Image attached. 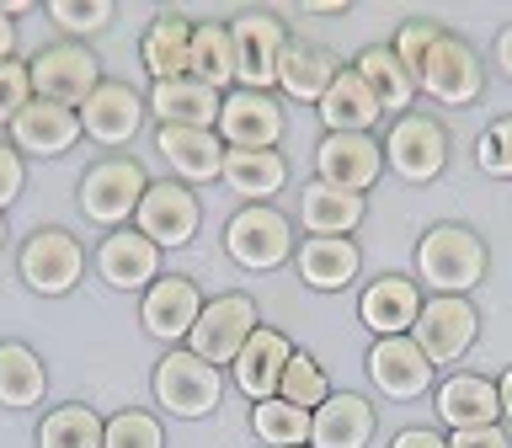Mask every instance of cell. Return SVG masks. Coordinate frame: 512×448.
I'll use <instances>...</instances> for the list:
<instances>
[{
	"instance_id": "4316f807",
	"label": "cell",
	"mask_w": 512,
	"mask_h": 448,
	"mask_svg": "<svg viewBox=\"0 0 512 448\" xmlns=\"http://www.w3.org/2000/svg\"><path fill=\"white\" fill-rule=\"evenodd\" d=\"M336 75H342V59H336L326 43H310V38L283 43V59H278V91L283 96H294V102H320Z\"/></svg>"
},
{
	"instance_id": "c3c4849f",
	"label": "cell",
	"mask_w": 512,
	"mask_h": 448,
	"mask_svg": "<svg viewBox=\"0 0 512 448\" xmlns=\"http://www.w3.org/2000/svg\"><path fill=\"white\" fill-rule=\"evenodd\" d=\"M310 16H347V0H304Z\"/></svg>"
},
{
	"instance_id": "bcb514c9",
	"label": "cell",
	"mask_w": 512,
	"mask_h": 448,
	"mask_svg": "<svg viewBox=\"0 0 512 448\" xmlns=\"http://www.w3.org/2000/svg\"><path fill=\"white\" fill-rule=\"evenodd\" d=\"M16 59V16L0 11V64H11Z\"/></svg>"
},
{
	"instance_id": "7a4b0ae2",
	"label": "cell",
	"mask_w": 512,
	"mask_h": 448,
	"mask_svg": "<svg viewBox=\"0 0 512 448\" xmlns=\"http://www.w3.org/2000/svg\"><path fill=\"white\" fill-rule=\"evenodd\" d=\"M144 187H150V176H144L139 160L102 155L96 166H86L75 198H80V214H86L91 224H102V230H123V224H134V208L144 198Z\"/></svg>"
},
{
	"instance_id": "1f68e13d",
	"label": "cell",
	"mask_w": 512,
	"mask_h": 448,
	"mask_svg": "<svg viewBox=\"0 0 512 448\" xmlns=\"http://www.w3.org/2000/svg\"><path fill=\"white\" fill-rule=\"evenodd\" d=\"M352 70L368 80V91L379 96V107H384V112H395V118H400V112H411V107H416V96H422V91H416V80L400 70V59H395V48H390V43H368Z\"/></svg>"
},
{
	"instance_id": "60d3db41",
	"label": "cell",
	"mask_w": 512,
	"mask_h": 448,
	"mask_svg": "<svg viewBox=\"0 0 512 448\" xmlns=\"http://www.w3.org/2000/svg\"><path fill=\"white\" fill-rule=\"evenodd\" d=\"M475 160L486 176H496V182H512V112L486 123V134L475 144Z\"/></svg>"
},
{
	"instance_id": "cb8c5ba5",
	"label": "cell",
	"mask_w": 512,
	"mask_h": 448,
	"mask_svg": "<svg viewBox=\"0 0 512 448\" xmlns=\"http://www.w3.org/2000/svg\"><path fill=\"white\" fill-rule=\"evenodd\" d=\"M155 150L160 160L171 166L176 182H214L224 171V139L214 128H160L155 134Z\"/></svg>"
},
{
	"instance_id": "30bf717a",
	"label": "cell",
	"mask_w": 512,
	"mask_h": 448,
	"mask_svg": "<svg viewBox=\"0 0 512 448\" xmlns=\"http://www.w3.org/2000/svg\"><path fill=\"white\" fill-rule=\"evenodd\" d=\"M230 43H235V86L240 91L278 86V59L288 43V27L278 11H240L230 22Z\"/></svg>"
},
{
	"instance_id": "9a60e30c",
	"label": "cell",
	"mask_w": 512,
	"mask_h": 448,
	"mask_svg": "<svg viewBox=\"0 0 512 448\" xmlns=\"http://www.w3.org/2000/svg\"><path fill=\"white\" fill-rule=\"evenodd\" d=\"M315 171H320V182L363 198L384 176V144L374 134H326L315 144Z\"/></svg>"
},
{
	"instance_id": "7402d4cb",
	"label": "cell",
	"mask_w": 512,
	"mask_h": 448,
	"mask_svg": "<svg viewBox=\"0 0 512 448\" xmlns=\"http://www.w3.org/2000/svg\"><path fill=\"white\" fill-rule=\"evenodd\" d=\"M374 427H379L374 400H363L352 390H342V395L331 390L326 406L310 411V448H368Z\"/></svg>"
},
{
	"instance_id": "5bb4252c",
	"label": "cell",
	"mask_w": 512,
	"mask_h": 448,
	"mask_svg": "<svg viewBox=\"0 0 512 448\" xmlns=\"http://www.w3.org/2000/svg\"><path fill=\"white\" fill-rule=\"evenodd\" d=\"M363 368H368V379H374V390L384 400H422L432 390V374H438L411 336H379V342L368 347Z\"/></svg>"
},
{
	"instance_id": "8d00e7d4",
	"label": "cell",
	"mask_w": 512,
	"mask_h": 448,
	"mask_svg": "<svg viewBox=\"0 0 512 448\" xmlns=\"http://www.w3.org/2000/svg\"><path fill=\"white\" fill-rule=\"evenodd\" d=\"M278 400H288V406H299V411L326 406V400H331L326 368H320L310 352H299V347H294V358H288V368H283V384H278Z\"/></svg>"
},
{
	"instance_id": "ee69618b",
	"label": "cell",
	"mask_w": 512,
	"mask_h": 448,
	"mask_svg": "<svg viewBox=\"0 0 512 448\" xmlns=\"http://www.w3.org/2000/svg\"><path fill=\"white\" fill-rule=\"evenodd\" d=\"M448 448H512L507 427L491 422V427H464V432H448Z\"/></svg>"
},
{
	"instance_id": "5b68a950",
	"label": "cell",
	"mask_w": 512,
	"mask_h": 448,
	"mask_svg": "<svg viewBox=\"0 0 512 448\" xmlns=\"http://www.w3.org/2000/svg\"><path fill=\"white\" fill-rule=\"evenodd\" d=\"M150 390H155V400H160V411H171V416H187V422H198V416L219 411L224 379H219V368H214V363H203V358H198V352L171 347L166 358L155 363Z\"/></svg>"
},
{
	"instance_id": "7c38bea8",
	"label": "cell",
	"mask_w": 512,
	"mask_h": 448,
	"mask_svg": "<svg viewBox=\"0 0 512 448\" xmlns=\"http://www.w3.org/2000/svg\"><path fill=\"white\" fill-rule=\"evenodd\" d=\"M198 224H203V208H198V198H192V187H182L176 176L150 182L144 198H139V208H134V230L150 240V246H160V251L187 246V240L198 235Z\"/></svg>"
},
{
	"instance_id": "4fadbf2b",
	"label": "cell",
	"mask_w": 512,
	"mask_h": 448,
	"mask_svg": "<svg viewBox=\"0 0 512 448\" xmlns=\"http://www.w3.org/2000/svg\"><path fill=\"white\" fill-rule=\"evenodd\" d=\"M224 150H278L283 139V107L272 91H230L219 102V128Z\"/></svg>"
},
{
	"instance_id": "3957f363",
	"label": "cell",
	"mask_w": 512,
	"mask_h": 448,
	"mask_svg": "<svg viewBox=\"0 0 512 448\" xmlns=\"http://www.w3.org/2000/svg\"><path fill=\"white\" fill-rule=\"evenodd\" d=\"M224 251L246 272H272L294 256V219L272 203H246L224 224Z\"/></svg>"
},
{
	"instance_id": "52a82bcc",
	"label": "cell",
	"mask_w": 512,
	"mask_h": 448,
	"mask_svg": "<svg viewBox=\"0 0 512 448\" xmlns=\"http://www.w3.org/2000/svg\"><path fill=\"white\" fill-rule=\"evenodd\" d=\"M16 272H22V283L32 288V294L64 299L80 278H86V251H80V240H75L70 230H59V224H43V230H32V235L22 240Z\"/></svg>"
},
{
	"instance_id": "8fae6325",
	"label": "cell",
	"mask_w": 512,
	"mask_h": 448,
	"mask_svg": "<svg viewBox=\"0 0 512 448\" xmlns=\"http://www.w3.org/2000/svg\"><path fill=\"white\" fill-rule=\"evenodd\" d=\"M262 326V315H256V299L251 294H219V299H203V315L198 326L187 331V352H198L203 363H235L240 347L251 342V331Z\"/></svg>"
},
{
	"instance_id": "7bdbcfd3",
	"label": "cell",
	"mask_w": 512,
	"mask_h": 448,
	"mask_svg": "<svg viewBox=\"0 0 512 448\" xmlns=\"http://www.w3.org/2000/svg\"><path fill=\"white\" fill-rule=\"evenodd\" d=\"M22 182H27V166H22V155H16V144L0 139V214L22 198Z\"/></svg>"
},
{
	"instance_id": "83f0119b",
	"label": "cell",
	"mask_w": 512,
	"mask_h": 448,
	"mask_svg": "<svg viewBox=\"0 0 512 448\" xmlns=\"http://www.w3.org/2000/svg\"><path fill=\"white\" fill-rule=\"evenodd\" d=\"M219 102L224 96L214 86L182 75V80H160V86H150V102L144 107L160 118V128H214L219 123Z\"/></svg>"
},
{
	"instance_id": "484cf974",
	"label": "cell",
	"mask_w": 512,
	"mask_h": 448,
	"mask_svg": "<svg viewBox=\"0 0 512 448\" xmlns=\"http://www.w3.org/2000/svg\"><path fill=\"white\" fill-rule=\"evenodd\" d=\"M315 112L326 123V134H374V123L384 118L379 96L368 91V80L352 64H342V75L331 80V91L315 102Z\"/></svg>"
},
{
	"instance_id": "ba28073f",
	"label": "cell",
	"mask_w": 512,
	"mask_h": 448,
	"mask_svg": "<svg viewBox=\"0 0 512 448\" xmlns=\"http://www.w3.org/2000/svg\"><path fill=\"white\" fill-rule=\"evenodd\" d=\"M475 336H480V310H475V299H459V294L422 299V315H416V326H411V342L427 352L432 368L459 363L464 352L475 347Z\"/></svg>"
},
{
	"instance_id": "603a6c76",
	"label": "cell",
	"mask_w": 512,
	"mask_h": 448,
	"mask_svg": "<svg viewBox=\"0 0 512 448\" xmlns=\"http://www.w3.org/2000/svg\"><path fill=\"white\" fill-rule=\"evenodd\" d=\"M432 406H438L448 432L502 422V395H496V379L486 374H448L438 384V395H432Z\"/></svg>"
},
{
	"instance_id": "f907efd6",
	"label": "cell",
	"mask_w": 512,
	"mask_h": 448,
	"mask_svg": "<svg viewBox=\"0 0 512 448\" xmlns=\"http://www.w3.org/2000/svg\"><path fill=\"white\" fill-rule=\"evenodd\" d=\"M0 246H6V214H0Z\"/></svg>"
},
{
	"instance_id": "836d02e7",
	"label": "cell",
	"mask_w": 512,
	"mask_h": 448,
	"mask_svg": "<svg viewBox=\"0 0 512 448\" xmlns=\"http://www.w3.org/2000/svg\"><path fill=\"white\" fill-rule=\"evenodd\" d=\"M187 75L203 80V86H235V43H230V27L219 22H192V54H187Z\"/></svg>"
},
{
	"instance_id": "8992f818",
	"label": "cell",
	"mask_w": 512,
	"mask_h": 448,
	"mask_svg": "<svg viewBox=\"0 0 512 448\" xmlns=\"http://www.w3.org/2000/svg\"><path fill=\"white\" fill-rule=\"evenodd\" d=\"M384 166H390L400 182H438L443 166H448V128L432 118V112L411 107L400 112L384 134Z\"/></svg>"
},
{
	"instance_id": "ab89813d",
	"label": "cell",
	"mask_w": 512,
	"mask_h": 448,
	"mask_svg": "<svg viewBox=\"0 0 512 448\" xmlns=\"http://www.w3.org/2000/svg\"><path fill=\"white\" fill-rule=\"evenodd\" d=\"M438 38H443V27H438V22H427V16H411V22H400V27H395L390 48H395L400 70H406L411 80L422 75V64H427V54H432V43H438Z\"/></svg>"
},
{
	"instance_id": "681fc988",
	"label": "cell",
	"mask_w": 512,
	"mask_h": 448,
	"mask_svg": "<svg viewBox=\"0 0 512 448\" xmlns=\"http://www.w3.org/2000/svg\"><path fill=\"white\" fill-rule=\"evenodd\" d=\"M496 395H502V416H507V422H512V368H507L502 379H496Z\"/></svg>"
},
{
	"instance_id": "ffe728a7",
	"label": "cell",
	"mask_w": 512,
	"mask_h": 448,
	"mask_svg": "<svg viewBox=\"0 0 512 448\" xmlns=\"http://www.w3.org/2000/svg\"><path fill=\"white\" fill-rule=\"evenodd\" d=\"M416 315H422V283L400 278V272L374 278L363 288V299H358V320L374 336H411Z\"/></svg>"
},
{
	"instance_id": "2e32d148",
	"label": "cell",
	"mask_w": 512,
	"mask_h": 448,
	"mask_svg": "<svg viewBox=\"0 0 512 448\" xmlns=\"http://www.w3.org/2000/svg\"><path fill=\"white\" fill-rule=\"evenodd\" d=\"M198 315H203V294L192 278H182V272H160L139 299V320L155 342H187V331L198 326Z\"/></svg>"
},
{
	"instance_id": "e575fe53",
	"label": "cell",
	"mask_w": 512,
	"mask_h": 448,
	"mask_svg": "<svg viewBox=\"0 0 512 448\" xmlns=\"http://www.w3.org/2000/svg\"><path fill=\"white\" fill-rule=\"evenodd\" d=\"M251 432L267 448H310V411L288 406V400H256L251 406Z\"/></svg>"
},
{
	"instance_id": "ac0fdd59",
	"label": "cell",
	"mask_w": 512,
	"mask_h": 448,
	"mask_svg": "<svg viewBox=\"0 0 512 448\" xmlns=\"http://www.w3.org/2000/svg\"><path fill=\"white\" fill-rule=\"evenodd\" d=\"M75 139H80V112L70 107H59V102H32L11 118V144H16V155H38V160H54L64 150H75Z\"/></svg>"
},
{
	"instance_id": "f546056e",
	"label": "cell",
	"mask_w": 512,
	"mask_h": 448,
	"mask_svg": "<svg viewBox=\"0 0 512 448\" xmlns=\"http://www.w3.org/2000/svg\"><path fill=\"white\" fill-rule=\"evenodd\" d=\"M219 182L246 203H267L288 187V160L278 150H224Z\"/></svg>"
},
{
	"instance_id": "f6af8a7d",
	"label": "cell",
	"mask_w": 512,
	"mask_h": 448,
	"mask_svg": "<svg viewBox=\"0 0 512 448\" xmlns=\"http://www.w3.org/2000/svg\"><path fill=\"white\" fill-rule=\"evenodd\" d=\"M390 448H448V438L432 432V427H406V432H395Z\"/></svg>"
},
{
	"instance_id": "d590c367",
	"label": "cell",
	"mask_w": 512,
	"mask_h": 448,
	"mask_svg": "<svg viewBox=\"0 0 512 448\" xmlns=\"http://www.w3.org/2000/svg\"><path fill=\"white\" fill-rule=\"evenodd\" d=\"M102 416H96L91 406H80V400H70V406L48 411L43 427H38V448H102Z\"/></svg>"
},
{
	"instance_id": "7dc6e473",
	"label": "cell",
	"mask_w": 512,
	"mask_h": 448,
	"mask_svg": "<svg viewBox=\"0 0 512 448\" xmlns=\"http://www.w3.org/2000/svg\"><path fill=\"white\" fill-rule=\"evenodd\" d=\"M496 70H502V75L512 80V27L496 32Z\"/></svg>"
},
{
	"instance_id": "44dd1931",
	"label": "cell",
	"mask_w": 512,
	"mask_h": 448,
	"mask_svg": "<svg viewBox=\"0 0 512 448\" xmlns=\"http://www.w3.org/2000/svg\"><path fill=\"white\" fill-rule=\"evenodd\" d=\"M288 358H294V342H288L283 331H272V326H256L251 342L240 347V358L230 363L240 395H246L251 406H256V400H272V395H278V384H283Z\"/></svg>"
},
{
	"instance_id": "f1b7e54d",
	"label": "cell",
	"mask_w": 512,
	"mask_h": 448,
	"mask_svg": "<svg viewBox=\"0 0 512 448\" xmlns=\"http://www.w3.org/2000/svg\"><path fill=\"white\" fill-rule=\"evenodd\" d=\"M368 214V203L358 198V192H342V187H331V182H304L299 187V224H304V235H352L363 224Z\"/></svg>"
},
{
	"instance_id": "277c9868",
	"label": "cell",
	"mask_w": 512,
	"mask_h": 448,
	"mask_svg": "<svg viewBox=\"0 0 512 448\" xmlns=\"http://www.w3.org/2000/svg\"><path fill=\"white\" fill-rule=\"evenodd\" d=\"M27 80H32V96H38V102H59V107L80 112L86 96L102 86V64H96V54L86 43L64 38V43H48L27 59Z\"/></svg>"
},
{
	"instance_id": "b9f144b4",
	"label": "cell",
	"mask_w": 512,
	"mask_h": 448,
	"mask_svg": "<svg viewBox=\"0 0 512 448\" xmlns=\"http://www.w3.org/2000/svg\"><path fill=\"white\" fill-rule=\"evenodd\" d=\"M32 102V80H27V64L11 59L0 64V128H11V118Z\"/></svg>"
},
{
	"instance_id": "9c48e42d",
	"label": "cell",
	"mask_w": 512,
	"mask_h": 448,
	"mask_svg": "<svg viewBox=\"0 0 512 448\" xmlns=\"http://www.w3.org/2000/svg\"><path fill=\"white\" fill-rule=\"evenodd\" d=\"M416 91H427L438 107H470V102H480V91H486V64H480V54L459 38V32L443 27V38L432 43L422 75H416Z\"/></svg>"
},
{
	"instance_id": "74e56055",
	"label": "cell",
	"mask_w": 512,
	"mask_h": 448,
	"mask_svg": "<svg viewBox=\"0 0 512 448\" xmlns=\"http://www.w3.org/2000/svg\"><path fill=\"white\" fill-rule=\"evenodd\" d=\"M43 11H48V22H54L70 43L112 27V0H48Z\"/></svg>"
},
{
	"instance_id": "d6986e66",
	"label": "cell",
	"mask_w": 512,
	"mask_h": 448,
	"mask_svg": "<svg viewBox=\"0 0 512 448\" xmlns=\"http://www.w3.org/2000/svg\"><path fill=\"white\" fill-rule=\"evenodd\" d=\"M96 272H102L107 288H123V294H134V288H150L160 278V246H150L134 224H123V230H107V240L96 246Z\"/></svg>"
},
{
	"instance_id": "d6a6232c",
	"label": "cell",
	"mask_w": 512,
	"mask_h": 448,
	"mask_svg": "<svg viewBox=\"0 0 512 448\" xmlns=\"http://www.w3.org/2000/svg\"><path fill=\"white\" fill-rule=\"evenodd\" d=\"M48 390V368L27 342H0V406L32 411Z\"/></svg>"
},
{
	"instance_id": "4dcf8cb0",
	"label": "cell",
	"mask_w": 512,
	"mask_h": 448,
	"mask_svg": "<svg viewBox=\"0 0 512 448\" xmlns=\"http://www.w3.org/2000/svg\"><path fill=\"white\" fill-rule=\"evenodd\" d=\"M139 54H144V70L150 80H182L187 75V54H192V22L182 11H160L139 38Z\"/></svg>"
},
{
	"instance_id": "d4e9b609",
	"label": "cell",
	"mask_w": 512,
	"mask_h": 448,
	"mask_svg": "<svg viewBox=\"0 0 512 448\" xmlns=\"http://www.w3.org/2000/svg\"><path fill=\"white\" fill-rule=\"evenodd\" d=\"M299 278L315 288V294H342V288L358 278L363 267V251L352 235H310L299 240Z\"/></svg>"
},
{
	"instance_id": "6da1fadb",
	"label": "cell",
	"mask_w": 512,
	"mask_h": 448,
	"mask_svg": "<svg viewBox=\"0 0 512 448\" xmlns=\"http://www.w3.org/2000/svg\"><path fill=\"white\" fill-rule=\"evenodd\" d=\"M491 272V251L470 224H427L416 240V283H427L432 294H459L470 299Z\"/></svg>"
},
{
	"instance_id": "f35d334b",
	"label": "cell",
	"mask_w": 512,
	"mask_h": 448,
	"mask_svg": "<svg viewBox=\"0 0 512 448\" xmlns=\"http://www.w3.org/2000/svg\"><path fill=\"white\" fill-rule=\"evenodd\" d=\"M102 448H166V427L155 422L150 411H118V416H107V427H102Z\"/></svg>"
},
{
	"instance_id": "e0dca14e",
	"label": "cell",
	"mask_w": 512,
	"mask_h": 448,
	"mask_svg": "<svg viewBox=\"0 0 512 448\" xmlns=\"http://www.w3.org/2000/svg\"><path fill=\"white\" fill-rule=\"evenodd\" d=\"M139 123H144V96L128 80H102L80 107V134L96 139L102 150H123L139 134Z\"/></svg>"
}]
</instances>
